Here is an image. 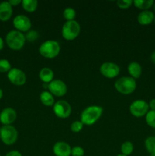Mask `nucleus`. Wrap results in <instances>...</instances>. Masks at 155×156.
I'll list each match as a JSON object with an SVG mask.
<instances>
[{"label":"nucleus","instance_id":"nucleus-1","mask_svg":"<svg viewBox=\"0 0 155 156\" xmlns=\"http://www.w3.org/2000/svg\"><path fill=\"white\" fill-rule=\"evenodd\" d=\"M103 114V108L91 105L85 108L81 114V122L86 126H92L97 123Z\"/></svg>","mask_w":155,"mask_h":156},{"label":"nucleus","instance_id":"nucleus-2","mask_svg":"<svg viewBox=\"0 0 155 156\" xmlns=\"http://www.w3.org/2000/svg\"><path fill=\"white\" fill-rule=\"evenodd\" d=\"M114 87L119 93L128 95L132 94L135 91L137 82L135 79L130 76H123L115 81Z\"/></svg>","mask_w":155,"mask_h":156},{"label":"nucleus","instance_id":"nucleus-3","mask_svg":"<svg viewBox=\"0 0 155 156\" xmlns=\"http://www.w3.org/2000/svg\"><path fill=\"white\" fill-rule=\"evenodd\" d=\"M61 50L59 42L54 40H48L41 44L39 47V53L43 57L53 59L58 56Z\"/></svg>","mask_w":155,"mask_h":156},{"label":"nucleus","instance_id":"nucleus-4","mask_svg":"<svg viewBox=\"0 0 155 156\" xmlns=\"http://www.w3.org/2000/svg\"><path fill=\"white\" fill-rule=\"evenodd\" d=\"M8 47L12 50H20L24 47L26 42L25 35L24 33L16 30H10L5 37Z\"/></svg>","mask_w":155,"mask_h":156},{"label":"nucleus","instance_id":"nucleus-5","mask_svg":"<svg viewBox=\"0 0 155 156\" xmlns=\"http://www.w3.org/2000/svg\"><path fill=\"white\" fill-rule=\"evenodd\" d=\"M81 26L78 21H65L62 28V36L66 41H74L79 36Z\"/></svg>","mask_w":155,"mask_h":156},{"label":"nucleus","instance_id":"nucleus-6","mask_svg":"<svg viewBox=\"0 0 155 156\" xmlns=\"http://www.w3.org/2000/svg\"><path fill=\"white\" fill-rule=\"evenodd\" d=\"M18 138V132L15 126L12 125L2 126L0 129V139L7 146L15 144Z\"/></svg>","mask_w":155,"mask_h":156},{"label":"nucleus","instance_id":"nucleus-7","mask_svg":"<svg viewBox=\"0 0 155 156\" xmlns=\"http://www.w3.org/2000/svg\"><path fill=\"white\" fill-rule=\"evenodd\" d=\"M148 103L144 100H135L129 106V111L131 114L137 118L146 116L149 111Z\"/></svg>","mask_w":155,"mask_h":156},{"label":"nucleus","instance_id":"nucleus-8","mask_svg":"<svg viewBox=\"0 0 155 156\" xmlns=\"http://www.w3.org/2000/svg\"><path fill=\"white\" fill-rule=\"evenodd\" d=\"M72 108L70 104L65 100H59L55 102L53 105V112L55 115L61 119H66L70 117Z\"/></svg>","mask_w":155,"mask_h":156},{"label":"nucleus","instance_id":"nucleus-9","mask_svg":"<svg viewBox=\"0 0 155 156\" xmlns=\"http://www.w3.org/2000/svg\"><path fill=\"white\" fill-rule=\"evenodd\" d=\"M100 74L107 79H114L120 73V68L117 64L112 62H105L100 67Z\"/></svg>","mask_w":155,"mask_h":156},{"label":"nucleus","instance_id":"nucleus-10","mask_svg":"<svg viewBox=\"0 0 155 156\" xmlns=\"http://www.w3.org/2000/svg\"><path fill=\"white\" fill-rule=\"evenodd\" d=\"M7 77L9 82L16 86H22L27 81V76L24 72L18 68H12L8 73Z\"/></svg>","mask_w":155,"mask_h":156},{"label":"nucleus","instance_id":"nucleus-11","mask_svg":"<svg viewBox=\"0 0 155 156\" xmlns=\"http://www.w3.org/2000/svg\"><path fill=\"white\" fill-rule=\"evenodd\" d=\"M48 90L53 96L62 97L68 91V88L65 82L61 79H53L48 84Z\"/></svg>","mask_w":155,"mask_h":156},{"label":"nucleus","instance_id":"nucleus-12","mask_svg":"<svg viewBox=\"0 0 155 156\" xmlns=\"http://www.w3.org/2000/svg\"><path fill=\"white\" fill-rule=\"evenodd\" d=\"M13 25L16 30L21 33H27L31 28V21L26 15H18L13 19Z\"/></svg>","mask_w":155,"mask_h":156},{"label":"nucleus","instance_id":"nucleus-13","mask_svg":"<svg viewBox=\"0 0 155 156\" xmlns=\"http://www.w3.org/2000/svg\"><path fill=\"white\" fill-rule=\"evenodd\" d=\"M17 119V112L14 108H4L0 113V122L3 126L12 125Z\"/></svg>","mask_w":155,"mask_h":156},{"label":"nucleus","instance_id":"nucleus-14","mask_svg":"<svg viewBox=\"0 0 155 156\" xmlns=\"http://www.w3.org/2000/svg\"><path fill=\"white\" fill-rule=\"evenodd\" d=\"M53 152L56 156H71V147L65 142L59 141L54 144Z\"/></svg>","mask_w":155,"mask_h":156},{"label":"nucleus","instance_id":"nucleus-15","mask_svg":"<svg viewBox=\"0 0 155 156\" xmlns=\"http://www.w3.org/2000/svg\"><path fill=\"white\" fill-rule=\"evenodd\" d=\"M155 15L153 12L150 10H146V11H141L139 14H138V17H137V20L138 22L141 25L147 26L151 24L153 21H154Z\"/></svg>","mask_w":155,"mask_h":156},{"label":"nucleus","instance_id":"nucleus-16","mask_svg":"<svg viewBox=\"0 0 155 156\" xmlns=\"http://www.w3.org/2000/svg\"><path fill=\"white\" fill-rule=\"evenodd\" d=\"M13 9L9 1L2 2L0 3V21H7L12 18Z\"/></svg>","mask_w":155,"mask_h":156},{"label":"nucleus","instance_id":"nucleus-17","mask_svg":"<svg viewBox=\"0 0 155 156\" xmlns=\"http://www.w3.org/2000/svg\"><path fill=\"white\" fill-rule=\"evenodd\" d=\"M39 78L43 83L49 84L54 79V72L49 67H44L40 71Z\"/></svg>","mask_w":155,"mask_h":156},{"label":"nucleus","instance_id":"nucleus-18","mask_svg":"<svg viewBox=\"0 0 155 156\" xmlns=\"http://www.w3.org/2000/svg\"><path fill=\"white\" fill-rule=\"evenodd\" d=\"M128 72H129L130 77L134 79H139L142 73V67L138 62H132L128 66Z\"/></svg>","mask_w":155,"mask_h":156},{"label":"nucleus","instance_id":"nucleus-19","mask_svg":"<svg viewBox=\"0 0 155 156\" xmlns=\"http://www.w3.org/2000/svg\"><path fill=\"white\" fill-rule=\"evenodd\" d=\"M40 100L41 103L46 107H53L55 104L54 96L49 91H43L40 94Z\"/></svg>","mask_w":155,"mask_h":156},{"label":"nucleus","instance_id":"nucleus-20","mask_svg":"<svg viewBox=\"0 0 155 156\" xmlns=\"http://www.w3.org/2000/svg\"><path fill=\"white\" fill-rule=\"evenodd\" d=\"M154 3L153 0H135L133 1V5L138 9L142 11L149 10Z\"/></svg>","mask_w":155,"mask_h":156},{"label":"nucleus","instance_id":"nucleus-21","mask_svg":"<svg viewBox=\"0 0 155 156\" xmlns=\"http://www.w3.org/2000/svg\"><path fill=\"white\" fill-rule=\"evenodd\" d=\"M21 6L26 12H34L38 7V2L36 0H23L21 2Z\"/></svg>","mask_w":155,"mask_h":156},{"label":"nucleus","instance_id":"nucleus-22","mask_svg":"<svg viewBox=\"0 0 155 156\" xmlns=\"http://www.w3.org/2000/svg\"><path fill=\"white\" fill-rule=\"evenodd\" d=\"M146 150L150 155L155 154V136H149L144 141Z\"/></svg>","mask_w":155,"mask_h":156},{"label":"nucleus","instance_id":"nucleus-23","mask_svg":"<svg viewBox=\"0 0 155 156\" xmlns=\"http://www.w3.org/2000/svg\"><path fill=\"white\" fill-rule=\"evenodd\" d=\"M121 152L122 155L129 156L132 155L134 151V145L130 141H125L121 146Z\"/></svg>","mask_w":155,"mask_h":156},{"label":"nucleus","instance_id":"nucleus-24","mask_svg":"<svg viewBox=\"0 0 155 156\" xmlns=\"http://www.w3.org/2000/svg\"><path fill=\"white\" fill-rule=\"evenodd\" d=\"M76 17V12L72 8H66L63 11V18L66 21H74Z\"/></svg>","mask_w":155,"mask_h":156},{"label":"nucleus","instance_id":"nucleus-25","mask_svg":"<svg viewBox=\"0 0 155 156\" xmlns=\"http://www.w3.org/2000/svg\"><path fill=\"white\" fill-rule=\"evenodd\" d=\"M24 35H25L26 41H28L30 43H33L37 41L40 37L39 32L36 30H30Z\"/></svg>","mask_w":155,"mask_h":156},{"label":"nucleus","instance_id":"nucleus-26","mask_svg":"<svg viewBox=\"0 0 155 156\" xmlns=\"http://www.w3.org/2000/svg\"><path fill=\"white\" fill-rule=\"evenodd\" d=\"M145 120L149 126L155 128V111L149 110V111L145 116Z\"/></svg>","mask_w":155,"mask_h":156},{"label":"nucleus","instance_id":"nucleus-27","mask_svg":"<svg viewBox=\"0 0 155 156\" xmlns=\"http://www.w3.org/2000/svg\"><path fill=\"white\" fill-rule=\"evenodd\" d=\"M12 69V65L8 59H0V73H9Z\"/></svg>","mask_w":155,"mask_h":156},{"label":"nucleus","instance_id":"nucleus-28","mask_svg":"<svg viewBox=\"0 0 155 156\" xmlns=\"http://www.w3.org/2000/svg\"><path fill=\"white\" fill-rule=\"evenodd\" d=\"M84 124L81 122V120H75L70 125V129L73 133H79L83 129Z\"/></svg>","mask_w":155,"mask_h":156},{"label":"nucleus","instance_id":"nucleus-29","mask_svg":"<svg viewBox=\"0 0 155 156\" xmlns=\"http://www.w3.org/2000/svg\"><path fill=\"white\" fill-rule=\"evenodd\" d=\"M116 4L119 9H127L132 6V5L133 4V1L132 0H119L117 1Z\"/></svg>","mask_w":155,"mask_h":156},{"label":"nucleus","instance_id":"nucleus-30","mask_svg":"<svg viewBox=\"0 0 155 156\" xmlns=\"http://www.w3.org/2000/svg\"><path fill=\"white\" fill-rule=\"evenodd\" d=\"M71 156H84V149L81 146H76L71 148Z\"/></svg>","mask_w":155,"mask_h":156},{"label":"nucleus","instance_id":"nucleus-31","mask_svg":"<svg viewBox=\"0 0 155 156\" xmlns=\"http://www.w3.org/2000/svg\"><path fill=\"white\" fill-rule=\"evenodd\" d=\"M5 156H22L21 152L17 150H12L8 152Z\"/></svg>","mask_w":155,"mask_h":156},{"label":"nucleus","instance_id":"nucleus-32","mask_svg":"<svg viewBox=\"0 0 155 156\" xmlns=\"http://www.w3.org/2000/svg\"><path fill=\"white\" fill-rule=\"evenodd\" d=\"M149 109L152 110V111H155V99H151L148 103Z\"/></svg>","mask_w":155,"mask_h":156},{"label":"nucleus","instance_id":"nucleus-33","mask_svg":"<svg viewBox=\"0 0 155 156\" xmlns=\"http://www.w3.org/2000/svg\"><path fill=\"white\" fill-rule=\"evenodd\" d=\"M21 2L22 1H21V0H10V1H9V2L13 7V6H17L21 4Z\"/></svg>","mask_w":155,"mask_h":156},{"label":"nucleus","instance_id":"nucleus-34","mask_svg":"<svg viewBox=\"0 0 155 156\" xmlns=\"http://www.w3.org/2000/svg\"><path fill=\"white\" fill-rule=\"evenodd\" d=\"M150 61H151L153 63L155 64V50L151 53V54H150Z\"/></svg>","mask_w":155,"mask_h":156},{"label":"nucleus","instance_id":"nucleus-35","mask_svg":"<svg viewBox=\"0 0 155 156\" xmlns=\"http://www.w3.org/2000/svg\"><path fill=\"white\" fill-rule=\"evenodd\" d=\"M4 47V41H3L2 38L0 37V50H2Z\"/></svg>","mask_w":155,"mask_h":156},{"label":"nucleus","instance_id":"nucleus-36","mask_svg":"<svg viewBox=\"0 0 155 156\" xmlns=\"http://www.w3.org/2000/svg\"><path fill=\"white\" fill-rule=\"evenodd\" d=\"M3 97V91L0 88V99H2V98Z\"/></svg>","mask_w":155,"mask_h":156},{"label":"nucleus","instance_id":"nucleus-37","mask_svg":"<svg viewBox=\"0 0 155 156\" xmlns=\"http://www.w3.org/2000/svg\"><path fill=\"white\" fill-rule=\"evenodd\" d=\"M153 11H154V12H155V2L153 3Z\"/></svg>","mask_w":155,"mask_h":156},{"label":"nucleus","instance_id":"nucleus-38","mask_svg":"<svg viewBox=\"0 0 155 156\" xmlns=\"http://www.w3.org/2000/svg\"><path fill=\"white\" fill-rule=\"evenodd\" d=\"M116 156H126V155H122V154H119V155H117Z\"/></svg>","mask_w":155,"mask_h":156},{"label":"nucleus","instance_id":"nucleus-39","mask_svg":"<svg viewBox=\"0 0 155 156\" xmlns=\"http://www.w3.org/2000/svg\"><path fill=\"white\" fill-rule=\"evenodd\" d=\"M150 156H155V154H152V155H150Z\"/></svg>","mask_w":155,"mask_h":156},{"label":"nucleus","instance_id":"nucleus-40","mask_svg":"<svg viewBox=\"0 0 155 156\" xmlns=\"http://www.w3.org/2000/svg\"><path fill=\"white\" fill-rule=\"evenodd\" d=\"M154 21V23H155V17H154V21Z\"/></svg>","mask_w":155,"mask_h":156},{"label":"nucleus","instance_id":"nucleus-41","mask_svg":"<svg viewBox=\"0 0 155 156\" xmlns=\"http://www.w3.org/2000/svg\"><path fill=\"white\" fill-rule=\"evenodd\" d=\"M0 156H1V155H0Z\"/></svg>","mask_w":155,"mask_h":156},{"label":"nucleus","instance_id":"nucleus-42","mask_svg":"<svg viewBox=\"0 0 155 156\" xmlns=\"http://www.w3.org/2000/svg\"><path fill=\"white\" fill-rule=\"evenodd\" d=\"M0 129H1V128H0Z\"/></svg>","mask_w":155,"mask_h":156}]
</instances>
